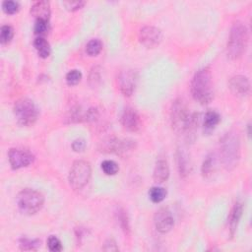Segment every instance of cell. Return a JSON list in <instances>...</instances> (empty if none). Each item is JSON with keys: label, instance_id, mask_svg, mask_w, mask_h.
<instances>
[{"label": "cell", "instance_id": "cell-1", "mask_svg": "<svg viewBox=\"0 0 252 252\" xmlns=\"http://www.w3.org/2000/svg\"><path fill=\"white\" fill-rule=\"evenodd\" d=\"M191 94L194 100L201 105H207L214 98L212 74L209 68L197 71L191 81Z\"/></svg>", "mask_w": 252, "mask_h": 252}, {"label": "cell", "instance_id": "cell-2", "mask_svg": "<svg viewBox=\"0 0 252 252\" xmlns=\"http://www.w3.org/2000/svg\"><path fill=\"white\" fill-rule=\"evenodd\" d=\"M172 125L174 130L179 134L189 133L198 125V115H190L187 106L182 101L177 100L171 112Z\"/></svg>", "mask_w": 252, "mask_h": 252}, {"label": "cell", "instance_id": "cell-3", "mask_svg": "<svg viewBox=\"0 0 252 252\" xmlns=\"http://www.w3.org/2000/svg\"><path fill=\"white\" fill-rule=\"evenodd\" d=\"M248 43V31L241 22L232 25L227 46V54L230 59L239 58L246 49Z\"/></svg>", "mask_w": 252, "mask_h": 252}, {"label": "cell", "instance_id": "cell-4", "mask_svg": "<svg viewBox=\"0 0 252 252\" xmlns=\"http://www.w3.org/2000/svg\"><path fill=\"white\" fill-rule=\"evenodd\" d=\"M221 153L223 163L227 170H232L236 166L239 155V139L234 132H229L225 135L221 144Z\"/></svg>", "mask_w": 252, "mask_h": 252}, {"label": "cell", "instance_id": "cell-5", "mask_svg": "<svg viewBox=\"0 0 252 252\" xmlns=\"http://www.w3.org/2000/svg\"><path fill=\"white\" fill-rule=\"evenodd\" d=\"M16 202L22 213L26 215H34L43 208L45 197L41 192L27 188L18 194Z\"/></svg>", "mask_w": 252, "mask_h": 252}, {"label": "cell", "instance_id": "cell-6", "mask_svg": "<svg viewBox=\"0 0 252 252\" xmlns=\"http://www.w3.org/2000/svg\"><path fill=\"white\" fill-rule=\"evenodd\" d=\"M92 175L91 164L86 160H76L69 173V183L74 190H81L85 187Z\"/></svg>", "mask_w": 252, "mask_h": 252}, {"label": "cell", "instance_id": "cell-7", "mask_svg": "<svg viewBox=\"0 0 252 252\" xmlns=\"http://www.w3.org/2000/svg\"><path fill=\"white\" fill-rule=\"evenodd\" d=\"M14 115L23 126H32L39 117V110L35 103L29 99H21L14 106Z\"/></svg>", "mask_w": 252, "mask_h": 252}, {"label": "cell", "instance_id": "cell-8", "mask_svg": "<svg viewBox=\"0 0 252 252\" xmlns=\"http://www.w3.org/2000/svg\"><path fill=\"white\" fill-rule=\"evenodd\" d=\"M137 80H138V76L134 70L127 69V70L121 71L117 79L120 92L126 97L131 96L135 91Z\"/></svg>", "mask_w": 252, "mask_h": 252}, {"label": "cell", "instance_id": "cell-9", "mask_svg": "<svg viewBox=\"0 0 252 252\" xmlns=\"http://www.w3.org/2000/svg\"><path fill=\"white\" fill-rule=\"evenodd\" d=\"M8 159L13 169L18 170L21 169V167L28 166L31 163H33L35 157L28 150L11 149L8 153Z\"/></svg>", "mask_w": 252, "mask_h": 252}, {"label": "cell", "instance_id": "cell-10", "mask_svg": "<svg viewBox=\"0 0 252 252\" xmlns=\"http://www.w3.org/2000/svg\"><path fill=\"white\" fill-rule=\"evenodd\" d=\"M140 43L148 48L158 46L162 40V33L159 28L153 26H146L140 30L139 33Z\"/></svg>", "mask_w": 252, "mask_h": 252}, {"label": "cell", "instance_id": "cell-11", "mask_svg": "<svg viewBox=\"0 0 252 252\" xmlns=\"http://www.w3.org/2000/svg\"><path fill=\"white\" fill-rule=\"evenodd\" d=\"M154 223L157 230L160 233L169 232L175 225L173 214L167 208H160L156 213Z\"/></svg>", "mask_w": 252, "mask_h": 252}, {"label": "cell", "instance_id": "cell-12", "mask_svg": "<svg viewBox=\"0 0 252 252\" xmlns=\"http://www.w3.org/2000/svg\"><path fill=\"white\" fill-rule=\"evenodd\" d=\"M121 123L125 129L131 132H136L141 128V117L139 114L131 109L127 108L124 110L121 115Z\"/></svg>", "mask_w": 252, "mask_h": 252}, {"label": "cell", "instance_id": "cell-13", "mask_svg": "<svg viewBox=\"0 0 252 252\" xmlns=\"http://www.w3.org/2000/svg\"><path fill=\"white\" fill-rule=\"evenodd\" d=\"M229 89L238 97H245L250 91L249 80L242 75H237L229 80Z\"/></svg>", "mask_w": 252, "mask_h": 252}, {"label": "cell", "instance_id": "cell-14", "mask_svg": "<svg viewBox=\"0 0 252 252\" xmlns=\"http://www.w3.org/2000/svg\"><path fill=\"white\" fill-rule=\"evenodd\" d=\"M170 177V166L166 160L159 159L157 160L154 170V181L158 183H162L169 180Z\"/></svg>", "mask_w": 252, "mask_h": 252}, {"label": "cell", "instance_id": "cell-15", "mask_svg": "<svg viewBox=\"0 0 252 252\" xmlns=\"http://www.w3.org/2000/svg\"><path fill=\"white\" fill-rule=\"evenodd\" d=\"M31 14L37 20L48 21L50 16V5L47 1H38L31 7Z\"/></svg>", "mask_w": 252, "mask_h": 252}, {"label": "cell", "instance_id": "cell-16", "mask_svg": "<svg viewBox=\"0 0 252 252\" xmlns=\"http://www.w3.org/2000/svg\"><path fill=\"white\" fill-rule=\"evenodd\" d=\"M242 211H243V206H242V203L240 202H236L232 209H231V212L229 214V230H230V234L233 235L236 229H237V226H238V223L240 221V218L242 216Z\"/></svg>", "mask_w": 252, "mask_h": 252}, {"label": "cell", "instance_id": "cell-17", "mask_svg": "<svg viewBox=\"0 0 252 252\" xmlns=\"http://www.w3.org/2000/svg\"><path fill=\"white\" fill-rule=\"evenodd\" d=\"M221 116L220 115L215 112V111H210L208 112L205 116H204V121H203V128L206 133L212 132L216 126L220 123Z\"/></svg>", "mask_w": 252, "mask_h": 252}, {"label": "cell", "instance_id": "cell-18", "mask_svg": "<svg viewBox=\"0 0 252 252\" xmlns=\"http://www.w3.org/2000/svg\"><path fill=\"white\" fill-rule=\"evenodd\" d=\"M178 164L181 176L184 177L190 173L191 163L188 154L184 150H179L178 153Z\"/></svg>", "mask_w": 252, "mask_h": 252}, {"label": "cell", "instance_id": "cell-19", "mask_svg": "<svg viewBox=\"0 0 252 252\" xmlns=\"http://www.w3.org/2000/svg\"><path fill=\"white\" fill-rule=\"evenodd\" d=\"M34 46L39 53V55L43 58H47L50 54V46L48 42L44 37H38L35 42Z\"/></svg>", "mask_w": 252, "mask_h": 252}, {"label": "cell", "instance_id": "cell-20", "mask_svg": "<svg viewBox=\"0 0 252 252\" xmlns=\"http://www.w3.org/2000/svg\"><path fill=\"white\" fill-rule=\"evenodd\" d=\"M149 196H150V199L152 200V202L160 203L161 201L164 200V198L166 196V190L162 187L155 186L150 189Z\"/></svg>", "mask_w": 252, "mask_h": 252}, {"label": "cell", "instance_id": "cell-21", "mask_svg": "<svg viewBox=\"0 0 252 252\" xmlns=\"http://www.w3.org/2000/svg\"><path fill=\"white\" fill-rule=\"evenodd\" d=\"M103 49V43L99 39L91 40L86 46V51L91 56L98 55Z\"/></svg>", "mask_w": 252, "mask_h": 252}, {"label": "cell", "instance_id": "cell-22", "mask_svg": "<svg viewBox=\"0 0 252 252\" xmlns=\"http://www.w3.org/2000/svg\"><path fill=\"white\" fill-rule=\"evenodd\" d=\"M102 170L108 176H115L118 173V164L112 160H106L102 162Z\"/></svg>", "mask_w": 252, "mask_h": 252}, {"label": "cell", "instance_id": "cell-23", "mask_svg": "<svg viewBox=\"0 0 252 252\" xmlns=\"http://www.w3.org/2000/svg\"><path fill=\"white\" fill-rule=\"evenodd\" d=\"M14 36V31L13 28L9 25H4L1 27L0 30V42L2 45H6L11 42Z\"/></svg>", "mask_w": 252, "mask_h": 252}, {"label": "cell", "instance_id": "cell-24", "mask_svg": "<svg viewBox=\"0 0 252 252\" xmlns=\"http://www.w3.org/2000/svg\"><path fill=\"white\" fill-rule=\"evenodd\" d=\"M215 172V159L212 156L207 157L202 164V174L204 177L208 178Z\"/></svg>", "mask_w": 252, "mask_h": 252}, {"label": "cell", "instance_id": "cell-25", "mask_svg": "<svg viewBox=\"0 0 252 252\" xmlns=\"http://www.w3.org/2000/svg\"><path fill=\"white\" fill-rule=\"evenodd\" d=\"M81 79H82V73L77 69L69 71L66 75V82L69 86L77 85V84L81 81Z\"/></svg>", "mask_w": 252, "mask_h": 252}, {"label": "cell", "instance_id": "cell-26", "mask_svg": "<svg viewBox=\"0 0 252 252\" xmlns=\"http://www.w3.org/2000/svg\"><path fill=\"white\" fill-rule=\"evenodd\" d=\"M41 245V241L37 239H29V238H22L20 241V247L23 250H35Z\"/></svg>", "mask_w": 252, "mask_h": 252}, {"label": "cell", "instance_id": "cell-27", "mask_svg": "<svg viewBox=\"0 0 252 252\" xmlns=\"http://www.w3.org/2000/svg\"><path fill=\"white\" fill-rule=\"evenodd\" d=\"M2 8H3V11L7 14H14L18 12L20 5L17 1H13V0H6V1L2 3Z\"/></svg>", "mask_w": 252, "mask_h": 252}, {"label": "cell", "instance_id": "cell-28", "mask_svg": "<svg viewBox=\"0 0 252 252\" xmlns=\"http://www.w3.org/2000/svg\"><path fill=\"white\" fill-rule=\"evenodd\" d=\"M48 29V21L46 20H36V24H35V34L38 35L39 37H43L44 35L46 34Z\"/></svg>", "mask_w": 252, "mask_h": 252}, {"label": "cell", "instance_id": "cell-29", "mask_svg": "<svg viewBox=\"0 0 252 252\" xmlns=\"http://www.w3.org/2000/svg\"><path fill=\"white\" fill-rule=\"evenodd\" d=\"M47 246H48V249L52 252H58V251L62 250L61 241L59 240V238H57L54 235H51V236L48 237Z\"/></svg>", "mask_w": 252, "mask_h": 252}, {"label": "cell", "instance_id": "cell-30", "mask_svg": "<svg viewBox=\"0 0 252 252\" xmlns=\"http://www.w3.org/2000/svg\"><path fill=\"white\" fill-rule=\"evenodd\" d=\"M63 4L66 7V9H68L69 11H76L85 5V2L84 1H65Z\"/></svg>", "mask_w": 252, "mask_h": 252}, {"label": "cell", "instance_id": "cell-31", "mask_svg": "<svg viewBox=\"0 0 252 252\" xmlns=\"http://www.w3.org/2000/svg\"><path fill=\"white\" fill-rule=\"evenodd\" d=\"M72 148L75 152L79 153V152H83L86 148V142L84 141L83 139H77L73 142L72 144Z\"/></svg>", "mask_w": 252, "mask_h": 252}]
</instances>
